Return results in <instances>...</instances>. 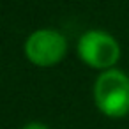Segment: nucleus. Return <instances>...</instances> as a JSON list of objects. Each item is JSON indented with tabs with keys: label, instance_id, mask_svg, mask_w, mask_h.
<instances>
[{
	"label": "nucleus",
	"instance_id": "f257e3e1",
	"mask_svg": "<svg viewBox=\"0 0 129 129\" xmlns=\"http://www.w3.org/2000/svg\"><path fill=\"white\" fill-rule=\"evenodd\" d=\"M94 101L103 115L125 117L129 113V76L118 69L103 71L94 85Z\"/></svg>",
	"mask_w": 129,
	"mask_h": 129
},
{
	"label": "nucleus",
	"instance_id": "7ed1b4c3",
	"mask_svg": "<svg viewBox=\"0 0 129 129\" xmlns=\"http://www.w3.org/2000/svg\"><path fill=\"white\" fill-rule=\"evenodd\" d=\"M66 51H67V41L58 30L41 28L30 34L28 39L25 41L27 58L39 67H48L60 62Z\"/></svg>",
	"mask_w": 129,
	"mask_h": 129
},
{
	"label": "nucleus",
	"instance_id": "f03ea898",
	"mask_svg": "<svg viewBox=\"0 0 129 129\" xmlns=\"http://www.w3.org/2000/svg\"><path fill=\"white\" fill-rule=\"evenodd\" d=\"M78 55L87 66L108 71L118 62L120 46L108 32L88 30L78 39Z\"/></svg>",
	"mask_w": 129,
	"mask_h": 129
},
{
	"label": "nucleus",
	"instance_id": "20e7f679",
	"mask_svg": "<svg viewBox=\"0 0 129 129\" xmlns=\"http://www.w3.org/2000/svg\"><path fill=\"white\" fill-rule=\"evenodd\" d=\"M21 129H50V127L44 125V124H41V122H30V124H27V125L21 127Z\"/></svg>",
	"mask_w": 129,
	"mask_h": 129
}]
</instances>
